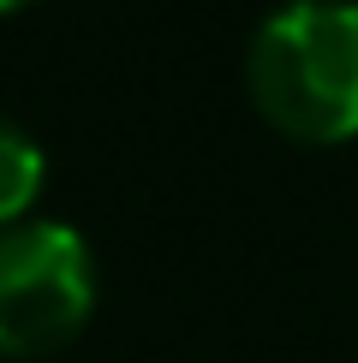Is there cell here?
Masks as SVG:
<instances>
[{"label": "cell", "instance_id": "6da1fadb", "mask_svg": "<svg viewBox=\"0 0 358 363\" xmlns=\"http://www.w3.org/2000/svg\"><path fill=\"white\" fill-rule=\"evenodd\" d=\"M251 101L281 138L328 149L358 138V12L347 0H293L251 36Z\"/></svg>", "mask_w": 358, "mask_h": 363}, {"label": "cell", "instance_id": "7a4b0ae2", "mask_svg": "<svg viewBox=\"0 0 358 363\" xmlns=\"http://www.w3.org/2000/svg\"><path fill=\"white\" fill-rule=\"evenodd\" d=\"M96 310L90 245L60 220H18L0 233V352L42 357L78 340Z\"/></svg>", "mask_w": 358, "mask_h": 363}, {"label": "cell", "instance_id": "3957f363", "mask_svg": "<svg viewBox=\"0 0 358 363\" xmlns=\"http://www.w3.org/2000/svg\"><path fill=\"white\" fill-rule=\"evenodd\" d=\"M42 191V149L12 119H0V226H18Z\"/></svg>", "mask_w": 358, "mask_h": 363}, {"label": "cell", "instance_id": "277c9868", "mask_svg": "<svg viewBox=\"0 0 358 363\" xmlns=\"http://www.w3.org/2000/svg\"><path fill=\"white\" fill-rule=\"evenodd\" d=\"M18 6H30V0H0V12H18Z\"/></svg>", "mask_w": 358, "mask_h": 363}, {"label": "cell", "instance_id": "5b68a950", "mask_svg": "<svg viewBox=\"0 0 358 363\" xmlns=\"http://www.w3.org/2000/svg\"><path fill=\"white\" fill-rule=\"evenodd\" d=\"M347 6H352V12H358V0H347Z\"/></svg>", "mask_w": 358, "mask_h": 363}]
</instances>
